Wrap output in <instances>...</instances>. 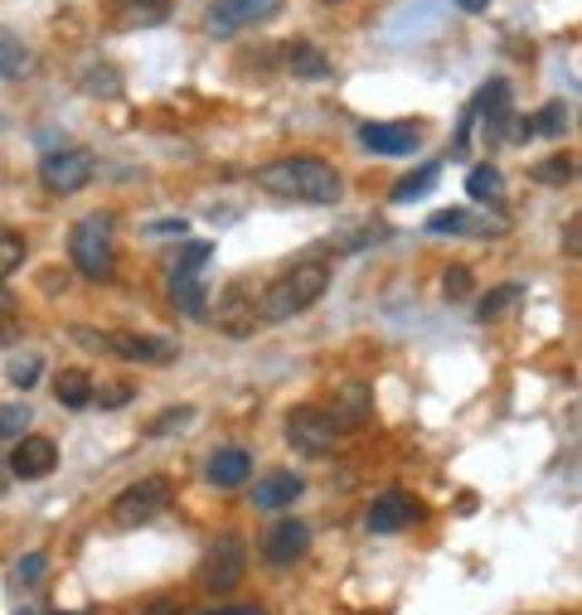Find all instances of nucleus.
<instances>
[{"label": "nucleus", "instance_id": "c9c22d12", "mask_svg": "<svg viewBox=\"0 0 582 615\" xmlns=\"http://www.w3.org/2000/svg\"><path fill=\"white\" fill-rule=\"evenodd\" d=\"M534 180L539 184H568V180H573V160H563V155L559 160H544V165L534 170Z\"/></svg>", "mask_w": 582, "mask_h": 615}, {"label": "nucleus", "instance_id": "72a5a7b5", "mask_svg": "<svg viewBox=\"0 0 582 615\" xmlns=\"http://www.w3.org/2000/svg\"><path fill=\"white\" fill-rule=\"evenodd\" d=\"M442 291H446L452 301L466 296V291H471V266H461V262L446 266V272H442Z\"/></svg>", "mask_w": 582, "mask_h": 615}, {"label": "nucleus", "instance_id": "6ab92c4d", "mask_svg": "<svg viewBox=\"0 0 582 615\" xmlns=\"http://www.w3.org/2000/svg\"><path fill=\"white\" fill-rule=\"evenodd\" d=\"M253 315V282L248 276H238V282H229L223 286V296H219V305H214V315H219V325L223 330H233V334H243V325H238V315ZM258 320V315H253Z\"/></svg>", "mask_w": 582, "mask_h": 615}, {"label": "nucleus", "instance_id": "dca6fc26", "mask_svg": "<svg viewBox=\"0 0 582 615\" xmlns=\"http://www.w3.org/2000/svg\"><path fill=\"white\" fill-rule=\"evenodd\" d=\"M204 475H209V485H214V490H238V485H248V480H253V451H243V446H219L214 456L204 461Z\"/></svg>", "mask_w": 582, "mask_h": 615}, {"label": "nucleus", "instance_id": "ea45409f", "mask_svg": "<svg viewBox=\"0 0 582 615\" xmlns=\"http://www.w3.org/2000/svg\"><path fill=\"white\" fill-rule=\"evenodd\" d=\"M563 248H568V258H578V219L563 223Z\"/></svg>", "mask_w": 582, "mask_h": 615}, {"label": "nucleus", "instance_id": "58836bf2", "mask_svg": "<svg viewBox=\"0 0 582 615\" xmlns=\"http://www.w3.org/2000/svg\"><path fill=\"white\" fill-rule=\"evenodd\" d=\"M184 229H190V223H184V219H161V223H151V229H146V233H151V238H170V233H184Z\"/></svg>", "mask_w": 582, "mask_h": 615}, {"label": "nucleus", "instance_id": "79ce46f5", "mask_svg": "<svg viewBox=\"0 0 582 615\" xmlns=\"http://www.w3.org/2000/svg\"><path fill=\"white\" fill-rule=\"evenodd\" d=\"M461 10H466V16H481V10H491V0H456Z\"/></svg>", "mask_w": 582, "mask_h": 615}, {"label": "nucleus", "instance_id": "c03bdc74", "mask_svg": "<svg viewBox=\"0 0 582 615\" xmlns=\"http://www.w3.org/2000/svg\"><path fill=\"white\" fill-rule=\"evenodd\" d=\"M16 615H34V611H16Z\"/></svg>", "mask_w": 582, "mask_h": 615}, {"label": "nucleus", "instance_id": "cd10ccee", "mask_svg": "<svg viewBox=\"0 0 582 615\" xmlns=\"http://www.w3.org/2000/svg\"><path fill=\"white\" fill-rule=\"evenodd\" d=\"M428 233L436 238H456V233H471V213L466 209H442L428 219Z\"/></svg>", "mask_w": 582, "mask_h": 615}, {"label": "nucleus", "instance_id": "6e6552de", "mask_svg": "<svg viewBox=\"0 0 582 615\" xmlns=\"http://www.w3.org/2000/svg\"><path fill=\"white\" fill-rule=\"evenodd\" d=\"M92 175H98V160L88 151H78V145H69V151H49L39 160V180H44L49 194H78V190H88Z\"/></svg>", "mask_w": 582, "mask_h": 615}, {"label": "nucleus", "instance_id": "b1692460", "mask_svg": "<svg viewBox=\"0 0 582 615\" xmlns=\"http://www.w3.org/2000/svg\"><path fill=\"white\" fill-rule=\"evenodd\" d=\"M514 301H524V286H520V282H505V286L485 291V301L475 305V320H481V325H485V320H500V315H505Z\"/></svg>", "mask_w": 582, "mask_h": 615}, {"label": "nucleus", "instance_id": "0eeeda50", "mask_svg": "<svg viewBox=\"0 0 582 615\" xmlns=\"http://www.w3.org/2000/svg\"><path fill=\"white\" fill-rule=\"evenodd\" d=\"M277 10H282V0H214L204 16V30L209 39H233L262 20H272Z\"/></svg>", "mask_w": 582, "mask_h": 615}, {"label": "nucleus", "instance_id": "ddd939ff", "mask_svg": "<svg viewBox=\"0 0 582 615\" xmlns=\"http://www.w3.org/2000/svg\"><path fill=\"white\" fill-rule=\"evenodd\" d=\"M360 141H364V151H374L383 160H399V155H413L422 137H418V127H408V122H364Z\"/></svg>", "mask_w": 582, "mask_h": 615}, {"label": "nucleus", "instance_id": "a211bd4d", "mask_svg": "<svg viewBox=\"0 0 582 615\" xmlns=\"http://www.w3.org/2000/svg\"><path fill=\"white\" fill-rule=\"evenodd\" d=\"M301 490H307V480H301V475L272 471V475H262L253 485V504H258V510H287L291 500H301Z\"/></svg>", "mask_w": 582, "mask_h": 615}, {"label": "nucleus", "instance_id": "c85d7f7f", "mask_svg": "<svg viewBox=\"0 0 582 615\" xmlns=\"http://www.w3.org/2000/svg\"><path fill=\"white\" fill-rule=\"evenodd\" d=\"M194 422V407L180 403V407H165L161 417H155L151 426H146V436H170V432H184V426Z\"/></svg>", "mask_w": 582, "mask_h": 615}, {"label": "nucleus", "instance_id": "f704fd0d", "mask_svg": "<svg viewBox=\"0 0 582 615\" xmlns=\"http://www.w3.org/2000/svg\"><path fill=\"white\" fill-rule=\"evenodd\" d=\"M69 340H73V344H83L88 354H108L112 334H102V330H92V325H73V330H69Z\"/></svg>", "mask_w": 582, "mask_h": 615}, {"label": "nucleus", "instance_id": "393cba45", "mask_svg": "<svg viewBox=\"0 0 582 615\" xmlns=\"http://www.w3.org/2000/svg\"><path fill=\"white\" fill-rule=\"evenodd\" d=\"M30 69V49L20 44V34L0 30V78H20Z\"/></svg>", "mask_w": 582, "mask_h": 615}, {"label": "nucleus", "instance_id": "473e14b6", "mask_svg": "<svg viewBox=\"0 0 582 615\" xmlns=\"http://www.w3.org/2000/svg\"><path fill=\"white\" fill-rule=\"evenodd\" d=\"M534 131H539V137H563V131H568V107L563 102H549L544 117L534 122Z\"/></svg>", "mask_w": 582, "mask_h": 615}, {"label": "nucleus", "instance_id": "9b49d317", "mask_svg": "<svg viewBox=\"0 0 582 615\" xmlns=\"http://www.w3.org/2000/svg\"><path fill=\"white\" fill-rule=\"evenodd\" d=\"M369 412H374V397H369V383H340L335 397H330L325 417L335 432H360L369 422Z\"/></svg>", "mask_w": 582, "mask_h": 615}, {"label": "nucleus", "instance_id": "1a4fd4ad", "mask_svg": "<svg viewBox=\"0 0 582 615\" xmlns=\"http://www.w3.org/2000/svg\"><path fill=\"white\" fill-rule=\"evenodd\" d=\"M335 426H330L325 417V407H291L287 412V441L301 451V456H325L330 446H335Z\"/></svg>", "mask_w": 582, "mask_h": 615}, {"label": "nucleus", "instance_id": "f03ea898", "mask_svg": "<svg viewBox=\"0 0 582 615\" xmlns=\"http://www.w3.org/2000/svg\"><path fill=\"white\" fill-rule=\"evenodd\" d=\"M330 286V262L307 258V262H291L287 272H277L258 296V325H282L291 315H307L315 301L325 296Z\"/></svg>", "mask_w": 582, "mask_h": 615}, {"label": "nucleus", "instance_id": "5701e85b", "mask_svg": "<svg viewBox=\"0 0 582 615\" xmlns=\"http://www.w3.org/2000/svg\"><path fill=\"white\" fill-rule=\"evenodd\" d=\"M500 190H505V175L495 165H475L466 175V194L475 204H500Z\"/></svg>", "mask_w": 582, "mask_h": 615}, {"label": "nucleus", "instance_id": "a19ab883", "mask_svg": "<svg viewBox=\"0 0 582 615\" xmlns=\"http://www.w3.org/2000/svg\"><path fill=\"white\" fill-rule=\"evenodd\" d=\"M141 615H180V606H175V601L165 596V601H151V606H146Z\"/></svg>", "mask_w": 582, "mask_h": 615}, {"label": "nucleus", "instance_id": "a878e982", "mask_svg": "<svg viewBox=\"0 0 582 615\" xmlns=\"http://www.w3.org/2000/svg\"><path fill=\"white\" fill-rule=\"evenodd\" d=\"M24 252H30V243H24L20 229H0V282H6L10 272H20Z\"/></svg>", "mask_w": 582, "mask_h": 615}, {"label": "nucleus", "instance_id": "9d476101", "mask_svg": "<svg viewBox=\"0 0 582 615\" xmlns=\"http://www.w3.org/2000/svg\"><path fill=\"white\" fill-rule=\"evenodd\" d=\"M311 547V528L301 524V518H277V524L262 533V557H268L272 567H291L301 563Z\"/></svg>", "mask_w": 582, "mask_h": 615}, {"label": "nucleus", "instance_id": "7c9ffc66", "mask_svg": "<svg viewBox=\"0 0 582 615\" xmlns=\"http://www.w3.org/2000/svg\"><path fill=\"white\" fill-rule=\"evenodd\" d=\"M34 422V412L24 407V403H0V436H24V426Z\"/></svg>", "mask_w": 582, "mask_h": 615}, {"label": "nucleus", "instance_id": "412c9836", "mask_svg": "<svg viewBox=\"0 0 582 615\" xmlns=\"http://www.w3.org/2000/svg\"><path fill=\"white\" fill-rule=\"evenodd\" d=\"M54 397H59V403L69 407V412L88 407V403H92V379H88L83 369H63L59 379H54Z\"/></svg>", "mask_w": 582, "mask_h": 615}, {"label": "nucleus", "instance_id": "f3484780", "mask_svg": "<svg viewBox=\"0 0 582 615\" xmlns=\"http://www.w3.org/2000/svg\"><path fill=\"white\" fill-rule=\"evenodd\" d=\"M282 69L291 78H301V83H321V78H330V59L311 44V39H297V44L282 49Z\"/></svg>", "mask_w": 582, "mask_h": 615}, {"label": "nucleus", "instance_id": "f257e3e1", "mask_svg": "<svg viewBox=\"0 0 582 615\" xmlns=\"http://www.w3.org/2000/svg\"><path fill=\"white\" fill-rule=\"evenodd\" d=\"M258 190H268L272 199H291V204H340L345 180H340V170L330 160L282 155L258 170Z\"/></svg>", "mask_w": 582, "mask_h": 615}, {"label": "nucleus", "instance_id": "bb28decb", "mask_svg": "<svg viewBox=\"0 0 582 615\" xmlns=\"http://www.w3.org/2000/svg\"><path fill=\"white\" fill-rule=\"evenodd\" d=\"M83 92H92V98H117L122 92V78H117V69L112 63H92V69H83Z\"/></svg>", "mask_w": 582, "mask_h": 615}, {"label": "nucleus", "instance_id": "4c0bfd02", "mask_svg": "<svg viewBox=\"0 0 582 615\" xmlns=\"http://www.w3.org/2000/svg\"><path fill=\"white\" fill-rule=\"evenodd\" d=\"M20 334H24L20 315H16V311H0V350H10V344H20Z\"/></svg>", "mask_w": 582, "mask_h": 615}, {"label": "nucleus", "instance_id": "2eb2a0df", "mask_svg": "<svg viewBox=\"0 0 582 615\" xmlns=\"http://www.w3.org/2000/svg\"><path fill=\"white\" fill-rule=\"evenodd\" d=\"M418 518V504H413V494H403V490H389V494H379L374 504H369V514H364V524H369V533H399V528H408Z\"/></svg>", "mask_w": 582, "mask_h": 615}, {"label": "nucleus", "instance_id": "c756f323", "mask_svg": "<svg viewBox=\"0 0 582 615\" xmlns=\"http://www.w3.org/2000/svg\"><path fill=\"white\" fill-rule=\"evenodd\" d=\"M39 373H44V364H39V354H20V359H10V383H16L20 393H30V387H39Z\"/></svg>", "mask_w": 582, "mask_h": 615}, {"label": "nucleus", "instance_id": "39448f33", "mask_svg": "<svg viewBox=\"0 0 582 615\" xmlns=\"http://www.w3.org/2000/svg\"><path fill=\"white\" fill-rule=\"evenodd\" d=\"M170 494H175V485H170L165 475H141L137 485H127V490L112 500L108 518H112L117 528H141V524H151L155 514H165Z\"/></svg>", "mask_w": 582, "mask_h": 615}, {"label": "nucleus", "instance_id": "2f4dec72", "mask_svg": "<svg viewBox=\"0 0 582 615\" xmlns=\"http://www.w3.org/2000/svg\"><path fill=\"white\" fill-rule=\"evenodd\" d=\"M131 397H137V387L122 383V379H112L108 387H98V383H92V403H98V407H127Z\"/></svg>", "mask_w": 582, "mask_h": 615}, {"label": "nucleus", "instance_id": "7ed1b4c3", "mask_svg": "<svg viewBox=\"0 0 582 615\" xmlns=\"http://www.w3.org/2000/svg\"><path fill=\"white\" fill-rule=\"evenodd\" d=\"M69 258L78 266V276L88 282H108L117 272V243H112V219L108 213H88L69 238Z\"/></svg>", "mask_w": 582, "mask_h": 615}, {"label": "nucleus", "instance_id": "37998d69", "mask_svg": "<svg viewBox=\"0 0 582 615\" xmlns=\"http://www.w3.org/2000/svg\"><path fill=\"white\" fill-rule=\"evenodd\" d=\"M204 615H262L258 606H229V611H204Z\"/></svg>", "mask_w": 582, "mask_h": 615}, {"label": "nucleus", "instance_id": "e433bc0d", "mask_svg": "<svg viewBox=\"0 0 582 615\" xmlns=\"http://www.w3.org/2000/svg\"><path fill=\"white\" fill-rule=\"evenodd\" d=\"M44 567H49L44 553H24L20 563H16V577H20V582H39V577H44Z\"/></svg>", "mask_w": 582, "mask_h": 615}, {"label": "nucleus", "instance_id": "4468645a", "mask_svg": "<svg viewBox=\"0 0 582 615\" xmlns=\"http://www.w3.org/2000/svg\"><path fill=\"white\" fill-rule=\"evenodd\" d=\"M59 465V446L49 436H20L10 451V475L16 480H44Z\"/></svg>", "mask_w": 582, "mask_h": 615}, {"label": "nucleus", "instance_id": "20e7f679", "mask_svg": "<svg viewBox=\"0 0 582 615\" xmlns=\"http://www.w3.org/2000/svg\"><path fill=\"white\" fill-rule=\"evenodd\" d=\"M204 262H214V243H190L184 248V258L170 266L165 276V291H170V305L184 315V320H204L209 315V296H204Z\"/></svg>", "mask_w": 582, "mask_h": 615}, {"label": "nucleus", "instance_id": "f8f14e48", "mask_svg": "<svg viewBox=\"0 0 582 615\" xmlns=\"http://www.w3.org/2000/svg\"><path fill=\"white\" fill-rule=\"evenodd\" d=\"M108 354L127 359V364H151V369H161V364H170V359L180 354V344H175V340H161V334H112Z\"/></svg>", "mask_w": 582, "mask_h": 615}, {"label": "nucleus", "instance_id": "423d86ee", "mask_svg": "<svg viewBox=\"0 0 582 615\" xmlns=\"http://www.w3.org/2000/svg\"><path fill=\"white\" fill-rule=\"evenodd\" d=\"M243 572H248V547L238 533H223V538L209 543V553H204V563H200V586L204 592H214V596H229L238 582H243Z\"/></svg>", "mask_w": 582, "mask_h": 615}, {"label": "nucleus", "instance_id": "aec40b11", "mask_svg": "<svg viewBox=\"0 0 582 615\" xmlns=\"http://www.w3.org/2000/svg\"><path fill=\"white\" fill-rule=\"evenodd\" d=\"M112 10H117V20L137 24V30H151V24L170 20V0H112Z\"/></svg>", "mask_w": 582, "mask_h": 615}, {"label": "nucleus", "instance_id": "4be33fe9", "mask_svg": "<svg viewBox=\"0 0 582 615\" xmlns=\"http://www.w3.org/2000/svg\"><path fill=\"white\" fill-rule=\"evenodd\" d=\"M432 184H436V165H418L413 175H403V180L389 190V204H418V199L428 194Z\"/></svg>", "mask_w": 582, "mask_h": 615}]
</instances>
